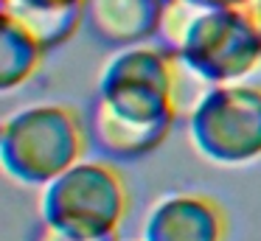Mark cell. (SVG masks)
<instances>
[{"label":"cell","mask_w":261,"mask_h":241,"mask_svg":"<svg viewBox=\"0 0 261 241\" xmlns=\"http://www.w3.org/2000/svg\"><path fill=\"white\" fill-rule=\"evenodd\" d=\"M85 151V129L65 106H29L3 121L0 160L12 177L45 185Z\"/></svg>","instance_id":"1"},{"label":"cell","mask_w":261,"mask_h":241,"mask_svg":"<svg viewBox=\"0 0 261 241\" xmlns=\"http://www.w3.org/2000/svg\"><path fill=\"white\" fill-rule=\"evenodd\" d=\"M126 205V185L113 166L79 160L45 182L42 222L76 235H110L118 233Z\"/></svg>","instance_id":"2"},{"label":"cell","mask_w":261,"mask_h":241,"mask_svg":"<svg viewBox=\"0 0 261 241\" xmlns=\"http://www.w3.org/2000/svg\"><path fill=\"white\" fill-rule=\"evenodd\" d=\"M96 101L138 123H174L169 104V48L129 45L121 50L104 67Z\"/></svg>","instance_id":"3"},{"label":"cell","mask_w":261,"mask_h":241,"mask_svg":"<svg viewBox=\"0 0 261 241\" xmlns=\"http://www.w3.org/2000/svg\"><path fill=\"white\" fill-rule=\"evenodd\" d=\"M197 151L208 160L236 166L261 154V95L236 84H216L188 121Z\"/></svg>","instance_id":"4"},{"label":"cell","mask_w":261,"mask_h":241,"mask_svg":"<svg viewBox=\"0 0 261 241\" xmlns=\"http://www.w3.org/2000/svg\"><path fill=\"white\" fill-rule=\"evenodd\" d=\"M182 53L216 84H230L261 53V31L244 6L208 9L191 28Z\"/></svg>","instance_id":"5"},{"label":"cell","mask_w":261,"mask_h":241,"mask_svg":"<svg viewBox=\"0 0 261 241\" xmlns=\"http://www.w3.org/2000/svg\"><path fill=\"white\" fill-rule=\"evenodd\" d=\"M225 219L205 196H169L152 207L143 241H222Z\"/></svg>","instance_id":"6"},{"label":"cell","mask_w":261,"mask_h":241,"mask_svg":"<svg viewBox=\"0 0 261 241\" xmlns=\"http://www.w3.org/2000/svg\"><path fill=\"white\" fill-rule=\"evenodd\" d=\"M163 0H87L85 17L98 39L110 45H138L158 34Z\"/></svg>","instance_id":"7"},{"label":"cell","mask_w":261,"mask_h":241,"mask_svg":"<svg viewBox=\"0 0 261 241\" xmlns=\"http://www.w3.org/2000/svg\"><path fill=\"white\" fill-rule=\"evenodd\" d=\"M87 0H3V17L17 22L45 50L70 39L85 17Z\"/></svg>","instance_id":"8"},{"label":"cell","mask_w":261,"mask_h":241,"mask_svg":"<svg viewBox=\"0 0 261 241\" xmlns=\"http://www.w3.org/2000/svg\"><path fill=\"white\" fill-rule=\"evenodd\" d=\"M171 123H138L129 118L115 115L113 110L96 101L90 118V135L101 151L113 157H138L158 149L166 140Z\"/></svg>","instance_id":"9"},{"label":"cell","mask_w":261,"mask_h":241,"mask_svg":"<svg viewBox=\"0 0 261 241\" xmlns=\"http://www.w3.org/2000/svg\"><path fill=\"white\" fill-rule=\"evenodd\" d=\"M216 82L208 78L182 50H169V104L174 118L191 121V115L214 93Z\"/></svg>","instance_id":"10"},{"label":"cell","mask_w":261,"mask_h":241,"mask_svg":"<svg viewBox=\"0 0 261 241\" xmlns=\"http://www.w3.org/2000/svg\"><path fill=\"white\" fill-rule=\"evenodd\" d=\"M42 53H45V48L25 28L3 17V28H0V87L12 90L23 84L25 78H31Z\"/></svg>","instance_id":"11"},{"label":"cell","mask_w":261,"mask_h":241,"mask_svg":"<svg viewBox=\"0 0 261 241\" xmlns=\"http://www.w3.org/2000/svg\"><path fill=\"white\" fill-rule=\"evenodd\" d=\"M208 11V6L197 3V0H163L160 9V22H158V34L160 45L169 50H182L191 28L197 25V20Z\"/></svg>","instance_id":"12"},{"label":"cell","mask_w":261,"mask_h":241,"mask_svg":"<svg viewBox=\"0 0 261 241\" xmlns=\"http://www.w3.org/2000/svg\"><path fill=\"white\" fill-rule=\"evenodd\" d=\"M37 241H118V233H110V235H76V233H68V230L57 227V224L42 222L40 233H37Z\"/></svg>","instance_id":"13"},{"label":"cell","mask_w":261,"mask_h":241,"mask_svg":"<svg viewBox=\"0 0 261 241\" xmlns=\"http://www.w3.org/2000/svg\"><path fill=\"white\" fill-rule=\"evenodd\" d=\"M230 84H236V87H244V90H253V93L261 95V53H258V59H255L253 65H250L239 78H233Z\"/></svg>","instance_id":"14"},{"label":"cell","mask_w":261,"mask_h":241,"mask_svg":"<svg viewBox=\"0 0 261 241\" xmlns=\"http://www.w3.org/2000/svg\"><path fill=\"white\" fill-rule=\"evenodd\" d=\"M197 3L208 6V9H233V6H244L247 0H197Z\"/></svg>","instance_id":"15"},{"label":"cell","mask_w":261,"mask_h":241,"mask_svg":"<svg viewBox=\"0 0 261 241\" xmlns=\"http://www.w3.org/2000/svg\"><path fill=\"white\" fill-rule=\"evenodd\" d=\"M244 11H247L250 20H253L261 31V0H247V3H244Z\"/></svg>","instance_id":"16"}]
</instances>
